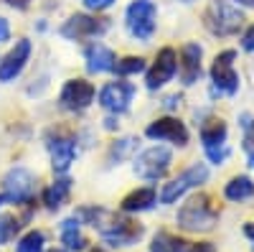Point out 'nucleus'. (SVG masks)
<instances>
[{
	"mask_svg": "<svg viewBox=\"0 0 254 252\" xmlns=\"http://www.w3.org/2000/svg\"><path fill=\"white\" fill-rule=\"evenodd\" d=\"M219 217H221V209L214 204V199L208 194H196L186 199V204L178 209L176 222L186 232H208V229H214Z\"/></svg>",
	"mask_w": 254,
	"mask_h": 252,
	"instance_id": "1",
	"label": "nucleus"
},
{
	"mask_svg": "<svg viewBox=\"0 0 254 252\" xmlns=\"http://www.w3.org/2000/svg\"><path fill=\"white\" fill-rule=\"evenodd\" d=\"M244 23V13L231 0H211L203 13V26L214 36H234Z\"/></svg>",
	"mask_w": 254,
	"mask_h": 252,
	"instance_id": "2",
	"label": "nucleus"
},
{
	"mask_svg": "<svg viewBox=\"0 0 254 252\" xmlns=\"http://www.w3.org/2000/svg\"><path fill=\"white\" fill-rule=\"evenodd\" d=\"M155 18H158V8L153 0H132L125 13V23L132 38L150 41L155 33Z\"/></svg>",
	"mask_w": 254,
	"mask_h": 252,
	"instance_id": "3",
	"label": "nucleus"
},
{
	"mask_svg": "<svg viewBox=\"0 0 254 252\" xmlns=\"http://www.w3.org/2000/svg\"><path fill=\"white\" fill-rule=\"evenodd\" d=\"M234 59L237 51L234 49H226L221 54H216L214 64H211V82H214V89L211 92H219V94H237L239 92V74L234 69Z\"/></svg>",
	"mask_w": 254,
	"mask_h": 252,
	"instance_id": "4",
	"label": "nucleus"
},
{
	"mask_svg": "<svg viewBox=\"0 0 254 252\" xmlns=\"http://www.w3.org/2000/svg\"><path fill=\"white\" fill-rule=\"evenodd\" d=\"M173 163V153L165 148V145H155V148H147L145 153L137 156L135 161V173L145 181H158L168 173V168Z\"/></svg>",
	"mask_w": 254,
	"mask_h": 252,
	"instance_id": "5",
	"label": "nucleus"
},
{
	"mask_svg": "<svg viewBox=\"0 0 254 252\" xmlns=\"http://www.w3.org/2000/svg\"><path fill=\"white\" fill-rule=\"evenodd\" d=\"M206 181H208V168H206L203 163H193L190 168H186L178 178L168 181V183L163 186L160 201H163V204H173V201H178V199L188 191V188H193V186H198V183H206Z\"/></svg>",
	"mask_w": 254,
	"mask_h": 252,
	"instance_id": "6",
	"label": "nucleus"
},
{
	"mask_svg": "<svg viewBox=\"0 0 254 252\" xmlns=\"http://www.w3.org/2000/svg\"><path fill=\"white\" fill-rule=\"evenodd\" d=\"M33 191H36V176L28 168H13L3 178V199H8L13 204L31 201Z\"/></svg>",
	"mask_w": 254,
	"mask_h": 252,
	"instance_id": "7",
	"label": "nucleus"
},
{
	"mask_svg": "<svg viewBox=\"0 0 254 252\" xmlns=\"http://www.w3.org/2000/svg\"><path fill=\"white\" fill-rule=\"evenodd\" d=\"M176 72H178V54H176V49H171V46L160 49L155 61H153V67L147 69V77H145L147 89L165 87V84L176 77Z\"/></svg>",
	"mask_w": 254,
	"mask_h": 252,
	"instance_id": "8",
	"label": "nucleus"
},
{
	"mask_svg": "<svg viewBox=\"0 0 254 252\" xmlns=\"http://www.w3.org/2000/svg\"><path fill=\"white\" fill-rule=\"evenodd\" d=\"M94 84L87 82V79H69L66 84H64V89L59 94V102H61V107H66V110H87L89 104L94 102Z\"/></svg>",
	"mask_w": 254,
	"mask_h": 252,
	"instance_id": "9",
	"label": "nucleus"
},
{
	"mask_svg": "<svg viewBox=\"0 0 254 252\" xmlns=\"http://www.w3.org/2000/svg\"><path fill=\"white\" fill-rule=\"evenodd\" d=\"M145 135L153 140H165L173 145H188V128L178 117H158L145 128Z\"/></svg>",
	"mask_w": 254,
	"mask_h": 252,
	"instance_id": "10",
	"label": "nucleus"
},
{
	"mask_svg": "<svg viewBox=\"0 0 254 252\" xmlns=\"http://www.w3.org/2000/svg\"><path fill=\"white\" fill-rule=\"evenodd\" d=\"M132 97H135V87L130 82H110V84H104L102 92H99V104L104 110L120 115L130 107Z\"/></svg>",
	"mask_w": 254,
	"mask_h": 252,
	"instance_id": "11",
	"label": "nucleus"
},
{
	"mask_svg": "<svg viewBox=\"0 0 254 252\" xmlns=\"http://www.w3.org/2000/svg\"><path fill=\"white\" fill-rule=\"evenodd\" d=\"M107 31V20H102V18H92V15H71L66 23L61 26V36H66V38H92V36H99Z\"/></svg>",
	"mask_w": 254,
	"mask_h": 252,
	"instance_id": "12",
	"label": "nucleus"
},
{
	"mask_svg": "<svg viewBox=\"0 0 254 252\" xmlns=\"http://www.w3.org/2000/svg\"><path fill=\"white\" fill-rule=\"evenodd\" d=\"M28 56H31V41H28V38H20L18 44L5 54V59L0 61V82L15 79L20 72H23Z\"/></svg>",
	"mask_w": 254,
	"mask_h": 252,
	"instance_id": "13",
	"label": "nucleus"
},
{
	"mask_svg": "<svg viewBox=\"0 0 254 252\" xmlns=\"http://www.w3.org/2000/svg\"><path fill=\"white\" fill-rule=\"evenodd\" d=\"M201 56H203V49L196 44V41H188V44L181 49L178 74H181L186 87H190V84L198 82V77H201Z\"/></svg>",
	"mask_w": 254,
	"mask_h": 252,
	"instance_id": "14",
	"label": "nucleus"
},
{
	"mask_svg": "<svg viewBox=\"0 0 254 252\" xmlns=\"http://www.w3.org/2000/svg\"><path fill=\"white\" fill-rule=\"evenodd\" d=\"M84 56H87V69L92 74H102V72H115V64L117 59L112 54V49H107L104 44H92L87 46V51H84Z\"/></svg>",
	"mask_w": 254,
	"mask_h": 252,
	"instance_id": "15",
	"label": "nucleus"
},
{
	"mask_svg": "<svg viewBox=\"0 0 254 252\" xmlns=\"http://www.w3.org/2000/svg\"><path fill=\"white\" fill-rule=\"evenodd\" d=\"M51 168L56 173H66L69 168H71V163H74V158H76V148H74V143L71 140H54L51 145Z\"/></svg>",
	"mask_w": 254,
	"mask_h": 252,
	"instance_id": "16",
	"label": "nucleus"
},
{
	"mask_svg": "<svg viewBox=\"0 0 254 252\" xmlns=\"http://www.w3.org/2000/svg\"><path fill=\"white\" fill-rule=\"evenodd\" d=\"M158 201V194L155 188L150 186H142V188H135V191H130L125 199H122V212L127 214H135V212H145V209H150L153 204Z\"/></svg>",
	"mask_w": 254,
	"mask_h": 252,
	"instance_id": "17",
	"label": "nucleus"
},
{
	"mask_svg": "<svg viewBox=\"0 0 254 252\" xmlns=\"http://www.w3.org/2000/svg\"><path fill=\"white\" fill-rule=\"evenodd\" d=\"M229 135V128L221 117H211L201 125V143L203 148H211V145H224Z\"/></svg>",
	"mask_w": 254,
	"mask_h": 252,
	"instance_id": "18",
	"label": "nucleus"
},
{
	"mask_svg": "<svg viewBox=\"0 0 254 252\" xmlns=\"http://www.w3.org/2000/svg\"><path fill=\"white\" fill-rule=\"evenodd\" d=\"M224 196L229 201H247L254 196V181L249 176H234L224 186Z\"/></svg>",
	"mask_w": 254,
	"mask_h": 252,
	"instance_id": "19",
	"label": "nucleus"
},
{
	"mask_svg": "<svg viewBox=\"0 0 254 252\" xmlns=\"http://www.w3.org/2000/svg\"><path fill=\"white\" fill-rule=\"evenodd\" d=\"M69 191H71V181L69 178H56L44 191V204L49 209H59L64 201L69 199Z\"/></svg>",
	"mask_w": 254,
	"mask_h": 252,
	"instance_id": "20",
	"label": "nucleus"
},
{
	"mask_svg": "<svg viewBox=\"0 0 254 252\" xmlns=\"http://www.w3.org/2000/svg\"><path fill=\"white\" fill-rule=\"evenodd\" d=\"M61 242L66 245L69 250H84L87 247V237L79 232V219H66L61 222Z\"/></svg>",
	"mask_w": 254,
	"mask_h": 252,
	"instance_id": "21",
	"label": "nucleus"
},
{
	"mask_svg": "<svg viewBox=\"0 0 254 252\" xmlns=\"http://www.w3.org/2000/svg\"><path fill=\"white\" fill-rule=\"evenodd\" d=\"M150 252H186V242L171 232H158L150 242Z\"/></svg>",
	"mask_w": 254,
	"mask_h": 252,
	"instance_id": "22",
	"label": "nucleus"
},
{
	"mask_svg": "<svg viewBox=\"0 0 254 252\" xmlns=\"http://www.w3.org/2000/svg\"><path fill=\"white\" fill-rule=\"evenodd\" d=\"M44 242H46L44 232L33 229V232H28V235L20 237V242H18L15 252H44Z\"/></svg>",
	"mask_w": 254,
	"mask_h": 252,
	"instance_id": "23",
	"label": "nucleus"
},
{
	"mask_svg": "<svg viewBox=\"0 0 254 252\" xmlns=\"http://www.w3.org/2000/svg\"><path fill=\"white\" fill-rule=\"evenodd\" d=\"M115 72L120 77L140 74V72H145V59H140V56H125V59H120L117 64H115Z\"/></svg>",
	"mask_w": 254,
	"mask_h": 252,
	"instance_id": "24",
	"label": "nucleus"
},
{
	"mask_svg": "<svg viewBox=\"0 0 254 252\" xmlns=\"http://www.w3.org/2000/svg\"><path fill=\"white\" fill-rule=\"evenodd\" d=\"M18 229H20V219H18V217H13V214L0 217V245L10 242V240L18 235Z\"/></svg>",
	"mask_w": 254,
	"mask_h": 252,
	"instance_id": "25",
	"label": "nucleus"
},
{
	"mask_svg": "<svg viewBox=\"0 0 254 252\" xmlns=\"http://www.w3.org/2000/svg\"><path fill=\"white\" fill-rule=\"evenodd\" d=\"M135 138H122V140H117L115 145H112V151H110V158L112 161H122V158H127L132 151H135Z\"/></svg>",
	"mask_w": 254,
	"mask_h": 252,
	"instance_id": "26",
	"label": "nucleus"
},
{
	"mask_svg": "<svg viewBox=\"0 0 254 252\" xmlns=\"http://www.w3.org/2000/svg\"><path fill=\"white\" fill-rule=\"evenodd\" d=\"M206 151V158L214 163V166H221L226 158H229V145H211V148H203Z\"/></svg>",
	"mask_w": 254,
	"mask_h": 252,
	"instance_id": "27",
	"label": "nucleus"
},
{
	"mask_svg": "<svg viewBox=\"0 0 254 252\" xmlns=\"http://www.w3.org/2000/svg\"><path fill=\"white\" fill-rule=\"evenodd\" d=\"M242 49L254 54V23H252V26L244 31V36H242Z\"/></svg>",
	"mask_w": 254,
	"mask_h": 252,
	"instance_id": "28",
	"label": "nucleus"
},
{
	"mask_svg": "<svg viewBox=\"0 0 254 252\" xmlns=\"http://www.w3.org/2000/svg\"><path fill=\"white\" fill-rule=\"evenodd\" d=\"M112 3L115 0H84V5H87L89 10H107Z\"/></svg>",
	"mask_w": 254,
	"mask_h": 252,
	"instance_id": "29",
	"label": "nucleus"
},
{
	"mask_svg": "<svg viewBox=\"0 0 254 252\" xmlns=\"http://www.w3.org/2000/svg\"><path fill=\"white\" fill-rule=\"evenodd\" d=\"M186 252H216V247L211 242H196V245H190Z\"/></svg>",
	"mask_w": 254,
	"mask_h": 252,
	"instance_id": "30",
	"label": "nucleus"
},
{
	"mask_svg": "<svg viewBox=\"0 0 254 252\" xmlns=\"http://www.w3.org/2000/svg\"><path fill=\"white\" fill-rule=\"evenodd\" d=\"M8 36H10V26L5 18H0V41H8Z\"/></svg>",
	"mask_w": 254,
	"mask_h": 252,
	"instance_id": "31",
	"label": "nucleus"
},
{
	"mask_svg": "<svg viewBox=\"0 0 254 252\" xmlns=\"http://www.w3.org/2000/svg\"><path fill=\"white\" fill-rule=\"evenodd\" d=\"M8 5H13V8H20V10H23V8H28V5H31V0H8Z\"/></svg>",
	"mask_w": 254,
	"mask_h": 252,
	"instance_id": "32",
	"label": "nucleus"
},
{
	"mask_svg": "<svg viewBox=\"0 0 254 252\" xmlns=\"http://www.w3.org/2000/svg\"><path fill=\"white\" fill-rule=\"evenodd\" d=\"M165 104H168V107H176V104H181V97H178V94L168 97V99H165Z\"/></svg>",
	"mask_w": 254,
	"mask_h": 252,
	"instance_id": "33",
	"label": "nucleus"
},
{
	"mask_svg": "<svg viewBox=\"0 0 254 252\" xmlns=\"http://www.w3.org/2000/svg\"><path fill=\"white\" fill-rule=\"evenodd\" d=\"M244 235H247V237H249V240H254V222H252V224H247V227H244Z\"/></svg>",
	"mask_w": 254,
	"mask_h": 252,
	"instance_id": "34",
	"label": "nucleus"
},
{
	"mask_svg": "<svg viewBox=\"0 0 254 252\" xmlns=\"http://www.w3.org/2000/svg\"><path fill=\"white\" fill-rule=\"evenodd\" d=\"M237 5H244V8H254V0H234Z\"/></svg>",
	"mask_w": 254,
	"mask_h": 252,
	"instance_id": "35",
	"label": "nucleus"
},
{
	"mask_svg": "<svg viewBox=\"0 0 254 252\" xmlns=\"http://www.w3.org/2000/svg\"><path fill=\"white\" fill-rule=\"evenodd\" d=\"M89 252H107V250H104V247H92Z\"/></svg>",
	"mask_w": 254,
	"mask_h": 252,
	"instance_id": "36",
	"label": "nucleus"
},
{
	"mask_svg": "<svg viewBox=\"0 0 254 252\" xmlns=\"http://www.w3.org/2000/svg\"><path fill=\"white\" fill-rule=\"evenodd\" d=\"M49 252H66V250H49Z\"/></svg>",
	"mask_w": 254,
	"mask_h": 252,
	"instance_id": "37",
	"label": "nucleus"
},
{
	"mask_svg": "<svg viewBox=\"0 0 254 252\" xmlns=\"http://www.w3.org/2000/svg\"><path fill=\"white\" fill-rule=\"evenodd\" d=\"M3 201H5V199H3V196H0V204H3Z\"/></svg>",
	"mask_w": 254,
	"mask_h": 252,
	"instance_id": "38",
	"label": "nucleus"
}]
</instances>
